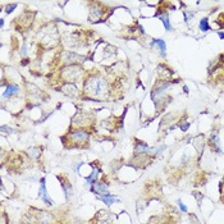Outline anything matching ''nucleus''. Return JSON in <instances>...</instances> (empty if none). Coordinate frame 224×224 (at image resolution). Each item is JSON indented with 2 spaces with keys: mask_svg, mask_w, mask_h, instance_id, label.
I'll return each mask as SVG.
<instances>
[{
  "mask_svg": "<svg viewBox=\"0 0 224 224\" xmlns=\"http://www.w3.org/2000/svg\"><path fill=\"white\" fill-rule=\"evenodd\" d=\"M86 92L91 96L101 98L107 92V82L101 78H90L86 83Z\"/></svg>",
  "mask_w": 224,
  "mask_h": 224,
  "instance_id": "f257e3e1",
  "label": "nucleus"
},
{
  "mask_svg": "<svg viewBox=\"0 0 224 224\" xmlns=\"http://www.w3.org/2000/svg\"><path fill=\"white\" fill-rule=\"evenodd\" d=\"M40 198L44 200L46 205H53V201L48 197V192H46V187H45V179H41V184H40Z\"/></svg>",
  "mask_w": 224,
  "mask_h": 224,
  "instance_id": "f03ea898",
  "label": "nucleus"
},
{
  "mask_svg": "<svg viewBox=\"0 0 224 224\" xmlns=\"http://www.w3.org/2000/svg\"><path fill=\"white\" fill-rule=\"evenodd\" d=\"M70 137H72L73 140H76L77 142H82V141H86L88 138V135L85 131H76L74 133H72Z\"/></svg>",
  "mask_w": 224,
  "mask_h": 224,
  "instance_id": "7ed1b4c3",
  "label": "nucleus"
},
{
  "mask_svg": "<svg viewBox=\"0 0 224 224\" xmlns=\"http://www.w3.org/2000/svg\"><path fill=\"white\" fill-rule=\"evenodd\" d=\"M18 92H19L18 86H16V85H9L8 88H7V91L3 93V96H4V98H10V96H13V95H18Z\"/></svg>",
  "mask_w": 224,
  "mask_h": 224,
  "instance_id": "20e7f679",
  "label": "nucleus"
},
{
  "mask_svg": "<svg viewBox=\"0 0 224 224\" xmlns=\"http://www.w3.org/2000/svg\"><path fill=\"white\" fill-rule=\"evenodd\" d=\"M151 45L152 46H155V45H158L159 48H160V51H161V54L165 56V51H167V45H165V42H164L163 40H160V39H155L154 41L151 42Z\"/></svg>",
  "mask_w": 224,
  "mask_h": 224,
  "instance_id": "39448f33",
  "label": "nucleus"
},
{
  "mask_svg": "<svg viewBox=\"0 0 224 224\" xmlns=\"http://www.w3.org/2000/svg\"><path fill=\"white\" fill-rule=\"evenodd\" d=\"M91 190L95 193H105L107 192V187H105L104 184H101V183H93L91 186Z\"/></svg>",
  "mask_w": 224,
  "mask_h": 224,
  "instance_id": "423d86ee",
  "label": "nucleus"
},
{
  "mask_svg": "<svg viewBox=\"0 0 224 224\" xmlns=\"http://www.w3.org/2000/svg\"><path fill=\"white\" fill-rule=\"evenodd\" d=\"M100 200H101V201H104L107 205H112V204H114V203L117 201V200H115L112 195H101V196H100Z\"/></svg>",
  "mask_w": 224,
  "mask_h": 224,
  "instance_id": "0eeeda50",
  "label": "nucleus"
},
{
  "mask_svg": "<svg viewBox=\"0 0 224 224\" xmlns=\"http://www.w3.org/2000/svg\"><path fill=\"white\" fill-rule=\"evenodd\" d=\"M159 18H160V21L164 23V26H165V30H167V31H170V23H169L168 16H167L165 13H164V14H161Z\"/></svg>",
  "mask_w": 224,
  "mask_h": 224,
  "instance_id": "6e6552de",
  "label": "nucleus"
},
{
  "mask_svg": "<svg viewBox=\"0 0 224 224\" xmlns=\"http://www.w3.org/2000/svg\"><path fill=\"white\" fill-rule=\"evenodd\" d=\"M98 175H99L98 170H93L92 174L90 177H87V183L88 184H93V183H95V181H96V178H98Z\"/></svg>",
  "mask_w": 224,
  "mask_h": 224,
  "instance_id": "1a4fd4ad",
  "label": "nucleus"
},
{
  "mask_svg": "<svg viewBox=\"0 0 224 224\" xmlns=\"http://www.w3.org/2000/svg\"><path fill=\"white\" fill-rule=\"evenodd\" d=\"M200 30H201V31H209V30H210L209 23H207V19H206V18L201 19V22H200Z\"/></svg>",
  "mask_w": 224,
  "mask_h": 224,
  "instance_id": "9d476101",
  "label": "nucleus"
},
{
  "mask_svg": "<svg viewBox=\"0 0 224 224\" xmlns=\"http://www.w3.org/2000/svg\"><path fill=\"white\" fill-rule=\"evenodd\" d=\"M178 205H179V207H181L183 211H187V206H186V205H183V204H182V201H178Z\"/></svg>",
  "mask_w": 224,
  "mask_h": 224,
  "instance_id": "9b49d317",
  "label": "nucleus"
},
{
  "mask_svg": "<svg viewBox=\"0 0 224 224\" xmlns=\"http://www.w3.org/2000/svg\"><path fill=\"white\" fill-rule=\"evenodd\" d=\"M219 37H220V39H224V32H219Z\"/></svg>",
  "mask_w": 224,
  "mask_h": 224,
  "instance_id": "f8f14e48",
  "label": "nucleus"
}]
</instances>
